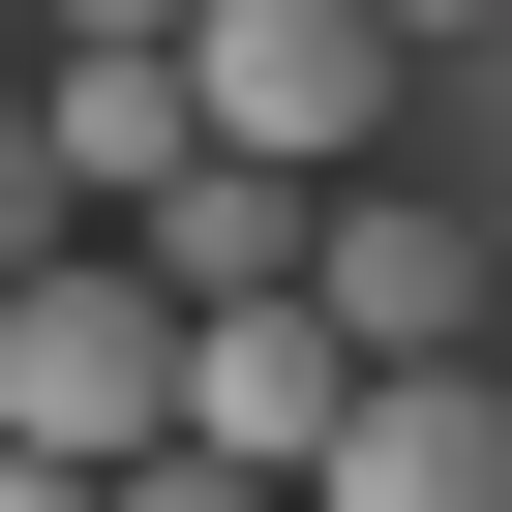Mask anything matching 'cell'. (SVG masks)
I'll list each match as a JSON object with an SVG mask.
<instances>
[{
  "instance_id": "6da1fadb",
  "label": "cell",
  "mask_w": 512,
  "mask_h": 512,
  "mask_svg": "<svg viewBox=\"0 0 512 512\" xmlns=\"http://www.w3.org/2000/svg\"><path fill=\"white\" fill-rule=\"evenodd\" d=\"M211 392V302L151 272V241H61V272H0V452L31 482H151Z\"/></svg>"
},
{
  "instance_id": "7a4b0ae2",
  "label": "cell",
  "mask_w": 512,
  "mask_h": 512,
  "mask_svg": "<svg viewBox=\"0 0 512 512\" xmlns=\"http://www.w3.org/2000/svg\"><path fill=\"white\" fill-rule=\"evenodd\" d=\"M392 61H422L392 0H211V31H181V91H211L241 181H362L392 151Z\"/></svg>"
},
{
  "instance_id": "3957f363",
  "label": "cell",
  "mask_w": 512,
  "mask_h": 512,
  "mask_svg": "<svg viewBox=\"0 0 512 512\" xmlns=\"http://www.w3.org/2000/svg\"><path fill=\"white\" fill-rule=\"evenodd\" d=\"M302 302H332V332L422 392V362L482 332V241H452V211H392V181H332V272H302Z\"/></svg>"
},
{
  "instance_id": "277c9868",
  "label": "cell",
  "mask_w": 512,
  "mask_h": 512,
  "mask_svg": "<svg viewBox=\"0 0 512 512\" xmlns=\"http://www.w3.org/2000/svg\"><path fill=\"white\" fill-rule=\"evenodd\" d=\"M332 512H512V392H482V362H422V392H362V452H332Z\"/></svg>"
},
{
  "instance_id": "5b68a950",
  "label": "cell",
  "mask_w": 512,
  "mask_h": 512,
  "mask_svg": "<svg viewBox=\"0 0 512 512\" xmlns=\"http://www.w3.org/2000/svg\"><path fill=\"white\" fill-rule=\"evenodd\" d=\"M121 512H302V482H241V452H151V482H121Z\"/></svg>"
},
{
  "instance_id": "8992f818",
  "label": "cell",
  "mask_w": 512,
  "mask_h": 512,
  "mask_svg": "<svg viewBox=\"0 0 512 512\" xmlns=\"http://www.w3.org/2000/svg\"><path fill=\"white\" fill-rule=\"evenodd\" d=\"M392 31H482V0H392Z\"/></svg>"
}]
</instances>
